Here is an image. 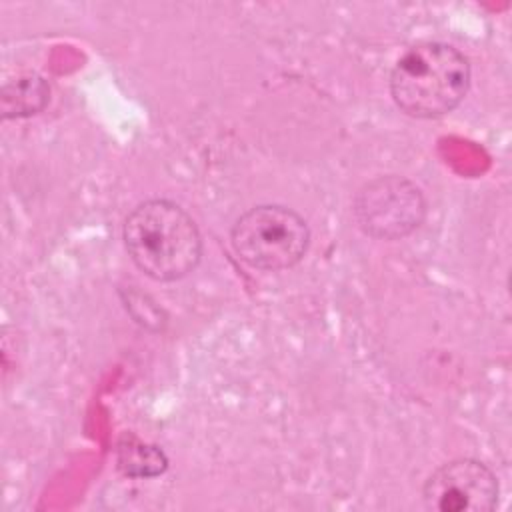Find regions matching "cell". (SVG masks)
<instances>
[{
    "mask_svg": "<svg viewBox=\"0 0 512 512\" xmlns=\"http://www.w3.org/2000/svg\"><path fill=\"white\" fill-rule=\"evenodd\" d=\"M124 244L132 262L150 278L174 282L200 262L202 236L192 216L170 200H146L124 222Z\"/></svg>",
    "mask_w": 512,
    "mask_h": 512,
    "instance_id": "cell-1",
    "label": "cell"
},
{
    "mask_svg": "<svg viewBox=\"0 0 512 512\" xmlns=\"http://www.w3.org/2000/svg\"><path fill=\"white\" fill-rule=\"evenodd\" d=\"M470 88L468 58L446 42H418L394 64L390 94L396 106L414 118H438L452 112Z\"/></svg>",
    "mask_w": 512,
    "mask_h": 512,
    "instance_id": "cell-2",
    "label": "cell"
},
{
    "mask_svg": "<svg viewBox=\"0 0 512 512\" xmlns=\"http://www.w3.org/2000/svg\"><path fill=\"white\" fill-rule=\"evenodd\" d=\"M50 100V86L38 74H24L6 82L0 94L2 118H24L38 114Z\"/></svg>",
    "mask_w": 512,
    "mask_h": 512,
    "instance_id": "cell-6",
    "label": "cell"
},
{
    "mask_svg": "<svg viewBox=\"0 0 512 512\" xmlns=\"http://www.w3.org/2000/svg\"><path fill=\"white\" fill-rule=\"evenodd\" d=\"M230 242L242 262L252 268L278 272L302 260L310 244L306 220L278 204H262L238 216Z\"/></svg>",
    "mask_w": 512,
    "mask_h": 512,
    "instance_id": "cell-3",
    "label": "cell"
},
{
    "mask_svg": "<svg viewBox=\"0 0 512 512\" xmlns=\"http://www.w3.org/2000/svg\"><path fill=\"white\" fill-rule=\"evenodd\" d=\"M354 212L366 234L396 240L420 226L426 202L412 182L400 176H380L358 192Z\"/></svg>",
    "mask_w": 512,
    "mask_h": 512,
    "instance_id": "cell-4",
    "label": "cell"
},
{
    "mask_svg": "<svg viewBox=\"0 0 512 512\" xmlns=\"http://www.w3.org/2000/svg\"><path fill=\"white\" fill-rule=\"evenodd\" d=\"M422 500L426 508L438 512H486L496 506L498 482L484 462L458 458L426 478Z\"/></svg>",
    "mask_w": 512,
    "mask_h": 512,
    "instance_id": "cell-5",
    "label": "cell"
},
{
    "mask_svg": "<svg viewBox=\"0 0 512 512\" xmlns=\"http://www.w3.org/2000/svg\"><path fill=\"white\" fill-rule=\"evenodd\" d=\"M116 464L124 476L152 478L166 470V454L152 444L142 442L134 434H124L116 448Z\"/></svg>",
    "mask_w": 512,
    "mask_h": 512,
    "instance_id": "cell-7",
    "label": "cell"
}]
</instances>
